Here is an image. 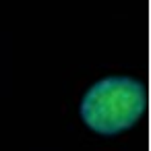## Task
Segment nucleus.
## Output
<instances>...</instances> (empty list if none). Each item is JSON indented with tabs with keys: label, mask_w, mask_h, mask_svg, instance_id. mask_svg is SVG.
Returning a JSON list of instances; mask_svg holds the SVG:
<instances>
[{
	"label": "nucleus",
	"mask_w": 151,
	"mask_h": 151,
	"mask_svg": "<svg viewBox=\"0 0 151 151\" xmlns=\"http://www.w3.org/2000/svg\"><path fill=\"white\" fill-rule=\"evenodd\" d=\"M147 108V89L130 77H106L91 85L81 101V118L99 134L130 128Z\"/></svg>",
	"instance_id": "nucleus-1"
}]
</instances>
